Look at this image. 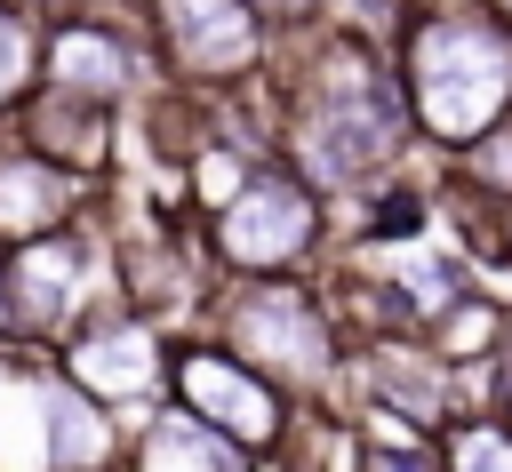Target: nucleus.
<instances>
[{"label":"nucleus","mask_w":512,"mask_h":472,"mask_svg":"<svg viewBox=\"0 0 512 472\" xmlns=\"http://www.w3.org/2000/svg\"><path fill=\"white\" fill-rule=\"evenodd\" d=\"M408 136V104L400 80L376 56H336L320 72V88L296 112V184L312 192H360Z\"/></svg>","instance_id":"nucleus-2"},{"label":"nucleus","mask_w":512,"mask_h":472,"mask_svg":"<svg viewBox=\"0 0 512 472\" xmlns=\"http://www.w3.org/2000/svg\"><path fill=\"white\" fill-rule=\"evenodd\" d=\"M464 152H472V184L512 200V120H496V128H488V136H472Z\"/></svg>","instance_id":"nucleus-16"},{"label":"nucleus","mask_w":512,"mask_h":472,"mask_svg":"<svg viewBox=\"0 0 512 472\" xmlns=\"http://www.w3.org/2000/svg\"><path fill=\"white\" fill-rule=\"evenodd\" d=\"M400 104L440 136V144H472L504 120L512 104V32L480 8H432L408 32V80Z\"/></svg>","instance_id":"nucleus-1"},{"label":"nucleus","mask_w":512,"mask_h":472,"mask_svg":"<svg viewBox=\"0 0 512 472\" xmlns=\"http://www.w3.org/2000/svg\"><path fill=\"white\" fill-rule=\"evenodd\" d=\"M48 80L56 96H80V104H112L136 88V48L128 32H104V24H56L48 32Z\"/></svg>","instance_id":"nucleus-7"},{"label":"nucleus","mask_w":512,"mask_h":472,"mask_svg":"<svg viewBox=\"0 0 512 472\" xmlns=\"http://www.w3.org/2000/svg\"><path fill=\"white\" fill-rule=\"evenodd\" d=\"M488 8H496V16H504V32H512V0H488Z\"/></svg>","instance_id":"nucleus-20"},{"label":"nucleus","mask_w":512,"mask_h":472,"mask_svg":"<svg viewBox=\"0 0 512 472\" xmlns=\"http://www.w3.org/2000/svg\"><path fill=\"white\" fill-rule=\"evenodd\" d=\"M448 472H512V432L504 424H456L448 432Z\"/></svg>","instance_id":"nucleus-15"},{"label":"nucleus","mask_w":512,"mask_h":472,"mask_svg":"<svg viewBox=\"0 0 512 472\" xmlns=\"http://www.w3.org/2000/svg\"><path fill=\"white\" fill-rule=\"evenodd\" d=\"M64 376L80 392H96V400H128V392H144L160 376V344H152V328L112 320V328H96V336H80L64 352Z\"/></svg>","instance_id":"nucleus-9"},{"label":"nucleus","mask_w":512,"mask_h":472,"mask_svg":"<svg viewBox=\"0 0 512 472\" xmlns=\"http://www.w3.org/2000/svg\"><path fill=\"white\" fill-rule=\"evenodd\" d=\"M368 472H440L432 456H416V448H376L368 456Z\"/></svg>","instance_id":"nucleus-18"},{"label":"nucleus","mask_w":512,"mask_h":472,"mask_svg":"<svg viewBox=\"0 0 512 472\" xmlns=\"http://www.w3.org/2000/svg\"><path fill=\"white\" fill-rule=\"evenodd\" d=\"M136 472H248V456H240L224 432H208V424H192L184 408H168V416L144 424Z\"/></svg>","instance_id":"nucleus-11"},{"label":"nucleus","mask_w":512,"mask_h":472,"mask_svg":"<svg viewBox=\"0 0 512 472\" xmlns=\"http://www.w3.org/2000/svg\"><path fill=\"white\" fill-rule=\"evenodd\" d=\"M72 208V176L40 152H0V240L24 248L40 232H56Z\"/></svg>","instance_id":"nucleus-10"},{"label":"nucleus","mask_w":512,"mask_h":472,"mask_svg":"<svg viewBox=\"0 0 512 472\" xmlns=\"http://www.w3.org/2000/svg\"><path fill=\"white\" fill-rule=\"evenodd\" d=\"M24 64H32V48H24V32H16V16L0 8V104L24 88Z\"/></svg>","instance_id":"nucleus-17"},{"label":"nucleus","mask_w":512,"mask_h":472,"mask_svg":"<svg viewBox=\"0 0 512 472\" xmlns=\"http://www.w3.org/2000/svg\"><path fill=\"white\" fill-rule=\"evenodd\" d=\"M240 360H256L264 384H296V392H320L328 384V360H336V336L320 320V304L304 288H248L232 312H224Z\"/></svg>","instance_id":"nucleus-3"},{"label":"nucleus","mask_w":512,"mask_h":472,"mask_svg":"<svg viewBox=\"0 0 512 472\" xmlns=\"http://www.w3.org/2000/svg\"><path fill=\"white\" fill-rule=\"evenodd\" d=\"M312 232H320L312 192L296 176H280V168H256L216 216V256L240 264V272H272V264H296Z\"/></svg>","instance_id":"nucleus-4"},{"label":"nucleus","mask_w":512,"mask_h":472,"mask_svg":"<svg viewBox=\"0 0 512 472\" xmlns=\"http://www.w3.org/2000/svg\"><path fill=\"white\" fill-rule=\"evenodd\" d=\"M72 288H80V248H72L64 232H40V240L8 248V264H0L8 320H24V328L64 320V312H72Z\"/></svg>","instance_id":"nucleus-8"},{"label":"nucleus","mask_w":512,"mask_h":472,"mask_svg":"<svg viewBox=\"0 0 512 472\" xmlns=\"http://www.w3.org/2000/svg\"><path fill=\"white\" fill-rule=\"evenodd\" d=\"M0 8H24V0H0Z\"/></svg>","instance_id":"nucleus-21"},{"label":"nucleus","mask_w":512,"mask_h":472,"mask_svg":"<svg viewBox=\"0 0 512 472\" xmlns=\"http://www.w3.org/2000/svg\"><path fill=\"white\" fill-rule=\"evenodd\" d=\"M24 128H32L48 152H64L72 168H96V160H104V112L80 104V96H40V104L24 112ZM48 152H40V160H48ZM64 160H56V168H64Z\"/></svg>","instance_id":"nucleus-12"},{"label":"nucleus","mask_w":512,"mask_h":472,"mask_svg":"<svg viewBox=\"0 0 512 472\" xmlns=\"http://www.w3.org/2000/svg\"><path fill=\"white\" fill-rule=\"evenodd\" d=\"M360 8H376V0H360Z\"/></svg>","instance_id":"nucleus-22"},{"label":"nucleus","mask_w":512,"mask_h":472,"mask_svg":"<svg viewBox=\"0 0 512 472\" xmlns=\"http://www.w3.org/2000/svg\"><path fill=\"white\" fill-rule=\"evenodd\" d=\"M40 424H48V464H64V472H88V464L112 448V432L96 424V408H88L80 392H64V384L40 392Z\"/></svg>","instance_id":"nucleus-13"},{"label":"nucleus","mask_w":512,"mask_h":472,"mask_svg":"<svg viewBox=\"0 0 512 472\" xmlns=\"http://www.w3.org/2000/svg\"><path fill=\"white\" fill-rule=\"evenodd\" d=\"M376 392H384L392 408H408L416 424H440V416H448V368H440V360L376 352Z\"/></svg>","instance_id":"nucleus-14"},{"label":"nucleus","mask_w":512,"mask_h":472,"mask_svg":"<svg viewBox=\"0 0 512 472\" xmlns=\"http://www.w3.org/2000/svg\"><path fill=\"white\" fill-rule=\"evenodd\" d=\"M160 32H168V56L192 80H232L264 48L248 0H160Z\"/></svg>","instance_id":"nucleus-6"},{"label":"nucleus","mask_w":512,"mask_h":472,"mask_svg":"<svg viewBox=\"0 0 512 472\" xmlns=\"http://www.w3.org/2000/svg\"><path fill=\"white\" fill-rule=\"evenodd\" d=\"M176 400H184V416H192V424L224 432L240 456L280 440V392H272L256 368H240L232 352H208V344H192V352L176 360Z\"/></svg>","instance_id":"nucleus-5"},{"label":"nucleus","mask_w":512,"mask_h":472,"mask_svg":"<svg viewBox=\"0 0 512 472\" xmlns=\"http://www.w3.org/2000/svg\"><path fill=\"white\" fill-rule=\"evenodd\" d=\"M256 8H264V16H312L320 0H256Z\"/></svg>","instance_id":"nucleus-19"}]
</instances>
